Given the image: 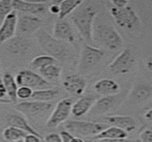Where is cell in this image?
<instances>
[{
	"label": "cell",
	"mask_w": 152,
	"mask_h": 142,
	"mask_svg": "<svg viewBox=\"0 0 152 142\" xmlns=\"http://www.w3.org/2000/svg\"><path fill=\"white\" fill-rule=\"evenodd\" d=\"M121 101V96L119 93L110 95V96H103L101 99H98L94 101L91 110L93 115L94 116H101L106 114L112 109H114Z\"/></svg>",
	"instance_id": "cell-11"
},
{
	"label": "cell",
	"mask_w": 152,
	"mask_h": 142,
	"mask_svg": "<svg viewBox=\"0 0 152 142\" xmlns=\"http://www.w3.org/2000/svg\"><path fill=\"white\" fill-rule=\"evenodd\" d=\"M17 12L12 10L0 25V44L14 37L17 31Z\"/></svg>",
	"instance_id": "cell-12"
},
{
	"label": "cell",
	"mask_w": 152,
	"mask_h": 142,
	"mask_svg": "<svg viewBox=\"0 0 152 142\" xmlns=\"http://www.w3.org/2000/svg\"><path fill=\"white\" fill-rule=\"evenodd\" d=\"M140 141L142 142H152V131L150 128L144 129L140 133Z\"/></svg>",
	"instance_id": "cell-33"
},
{
	"label": "cell",
	"mask_w": 152,
	"mask_h": 142,
	"mask_svg": "<svg viewBox=\"0 0 152 142\" xmlns=\"http://www.w3.org/2000/svg\"><path fill=\"white\" fill-rule=\"evenodd\" d=\"M64 89L70 94L82 95L86 89V80L76 74L68 75L62 81Z\"/></svg>",
	"instance_id": "cell-14"
},
{
	"label": "cell",
	"mask_w": 152,
	"mask_h": 142,
	"mask_svg": "<svg viewBox=\"0 0 152 142\" xmlns=\"http://www.w3.org/2000/svg\"><path fill=\"white\" fill-rule=\"evenodd\" d=\"M14 109L28 118L41 119L45 117L46 115L51 114L53 110V104L49 101H39L32 100L31 101L20 102L17 104Z\"/></svg>",
	"instance_id": "cell-6"
},
{
	"label": "cell",
	"mask_w": 152,
	"mask_h": 142,
	"mask_svg": "<svg viewBox=\"0 0 152 142\" xmlns=\"http://www.w3.org/2000/svg\"><path fill=\"white\" fill-rule=\"evenodd\" d=\"M56 60L50 56V55H39V56H37L35 57L32 61H31V67L35 69H40V68H45V66H48L50 64H53V63H55Z\"/></svg>",
	"instance_id": "cell-29"
},
{
	"label": "cell",
	"mask_w": 152,
	"mask_h": 142,
	"mask_svg": "<svg viewBox=\"0 0 152 142\" xmlns=\"http://www.w3.org/2000/svg\"><path fill=\"white\" fill-rule=\"evenodd\" d=\"M109 125L102 123H94V122H86V121H68L65 124V128L67 131L76 136H94L101 133L102 130L107 128Z\"/></svg>",
	"instance_id": "cell-7"
},
{
	"label": "cell",
	"mask_w": 152,
	"mask_h": 142,
	"mask_svg": "<svg viewBox=\"0 0 152 142\" xmlns=\"http://www.w3.org/2000/svg\"><path fill=\"white\" fill-rule=\"evenodd\" d=\"M28 42L24 38H14L9 44V51L13 54L24 53L28 49Z\"/></svg>",
	"instance_id": "cell-28"
},
{
	"label": "cell",
	"mask_w": 152,
	"mask_h": 142,
	"mask_svg": "<svg viewBox=\"0 0 152 142\" xmlns=\"http://www.w3.org/2000/svg\"><path fill=\"white\" fill-rule=\"evenodd\" d=\"M152 96V87L150 84H139L130 92V100L134 103H142L149 100Z\"/></svg>",
	"instance_id": "cell-20"
},
{
	"label": "cell",
	"mask_w": 152,
	"mask_h": 142,
	"mask_svg": "<svg viewBox=\"0 0 152 142\" xmlns=\"http://www.w3.org/2000/svg\"><path fill=\"white\" fill-rule=\"evenodd\" d=\"M8 123L10 125H13V126H16L21 130H23L24 132H26L27 133H32V134H35V135H37V136H40V133L36 131L28 123V121L26 120L25 117H23L21 115H12L8 117L7 119Z\"/></svg>",
	"instance_id": "cell-22"
},
{
	"label": "cell",
	"mask_w": 152,
	"mask_h": 142,
	"mask_svg": "<svg viewBox=\"0 0 152 142\" xmlns=\"http://www.w3.org/2000/svg\"><path fill=\"white\" fill-rule=\"evenodd\" d=\"M43 141L47 142H61V138L60 134L52 133H48L45 138H43Z\"/></svg>",
	"instance_id": "cell-34"
},
{
	"label": "cell",
	"mask_w": 152,
	"mask_h": 142,
	"mask_svg": "<svg viewBox=\"0 0 152 142\" xmlns=\"http://www.w3.org/2000/svg\"><path fill=\"white\" fill-rule=\"evenodd\" d=\"M22 141L25 142H40L44 141H43V138L40 137V136H37V135H35V134H32V133H27L25 135V137L23 138V141Z\"/></svg>",
	"instance_id": "cell-35"
},
{
	"label": "cell",
	"mask_w": 152,
	"mask_h": 142,
	"mask_svg": "<svg viewBox=\"0 0 152 142\" xmlns=\"http://www.w3.org/2000/svg\"><path fill=\"white\" fill-rule=\"evenodd\" d=\"M37 38L41 48L57 60H65L70 54L69 46L66 42L53 37L43 28L37 31Z\"/></svg>",
	"instance_id": "cell-1"
},
{
	"label": "cell",
	"mask_w": 152,
	"mask_h": 142,
	"mask_svg": "<svg viewBox=\"0 0 152 142\" xmlns=\"http://www.w3.org/2000/svg\"><path fill=\"white\" fill-rule=\"evenodd\" d=\"M63 0H52V3L53 4H60Z\"/></svg>",
	"instance_id": "cell-42"
},
{
	"label": "cell",
	"mask_w": 152,
	"mask_h": 142,
	"mask_svg": "<svg viewBox=\"0 0 152 142\" xmlns=\"http://www.w3.org/2000/svg\"><path fill=\"white\" fill-rule=\"evenodd\" d=\"M60 136L61 138V142H84L85 140L79 136L73 135L69 131H61L60 133Z\"/></svg>",
	"instance_id": "cell-32"
},
{
	"label": "cell",
	"mask_w": 152,
	"mask_h": 142,
	"mask_svg": "<svg viewBox=\"0 0 152 142\" xmlns=\"http://www.w3.org/2000/svg\"><path fill=\"white\" fill-rule=\"evenodd\" d=\"M32 92H33V90L30 87L21 85V86H18L17 92H16V96H17V99H19V100H29L31 98Z\"/></svg>",
	"instance_id": "cell-31"
},
{
	"label": "cell",
	"mask_w": 152,
	"mask_h": 142,
	"mask_svg": "<svg viewBox=\"0 0 152 142\" xmlns=\"http://www.w3.org/2000/svg\"><path fill=\"white\" fill-rule=\"evenodd\" d=\"M72 104L73 100L71 98H66L60 100L53 110H52L46 121V126L48 128H55L64 123L71 114Z\"/></svg>",
	"instance_id": "cell-8"
},
{
	"label": "cell",
	"mask_w": 152,
	"mask_h": 142,
	"mask_svg": "<svg viewBox=\"0 0 152 142\" xmlns=\"http://www.w3.org/2000/svg\"><path fill=\"white\" fill-rule=\"evenodd\" d=\"M96 99L92 96H85L80 99H78L76 102H73L71 107V114L75 117H81L91 110L94 101Z\"/></svg>",
	"instance_id": "cell-19"
},
{
	"label": "cell",
	"mask_w": 152,
	"mask_h": 142,
	"mask_svg": "<svg viewBox=\"0 0 152 142\" xmlns=\"http://www.w3.org/2000/svg\"><path fill=\"white\" fill-rule=\"evenodd\" d=\"M49 12L53 14H59L60 12V6L59 4H53L52 5L49 6Z\"/></svg>",
	"instance_id": "cell-38"
},
{
	"label": "cell",
	"mask_w": 152,
	"mask_h": 142,
	"mask_svg": "<svg viewBox=\"0 0 152 142\" xmlns=\"http://www.w3.org/2000/svg\"><path fill=\"white\" fill-rule=\"evenodd\" d=\"M111 3L115 7L122 8L128 5V0H111Z\"/></svg>",
	"instance_id": "cell-37"
},
{
	"label": "cell",
	"mask_w": 152,
	"mask_h": 142,
	"mask_svg": "<svg viewBox=\"0 0 152 142\" xmlns=\"http://www.w3.org/2000/svg\"><path fill=\"white\" fill-rule=\"evenodd\" d=\"M94 91L102 96H110L119 93L120 85L113 79L103 78L98 80L94 85Z\"/></svg>",
	"instance_id": "cell-18"
},
{
	"label": "cell",
	"mask_w": 152,
	"mask_h": 142,
	"mask_svg": "<svg viewBox=\"0 0 152 142\" xmlns=\"http://www.w3.org/2000/svg\"><path fill=\"white\" fill-rule=\"evenodd\" d=\"M39 75L42 76L45 80H57L61 75V68L55 65L54 63L45 66L43 68L38 69Z\"/></svg>",
	"instance_id": "cell-27"
},
{
	"label": "cell",
	"mask_w": 152,
	"mask_h": 142,
	"mask_svg": "<svg viewBox=\"0 0 152 142\" xmlns=\"http://www.w3.org/2000/svg\"><path fill=\"white\" fill-rule=\"evenodd\" d=\"M5 96H7V94H6V91H5L4 85V84H3V80H2V78L0 77V101H2V102H5V103H7V102H11L10 100H4Z\"/></svg>",
	"instance_id": "cell-36"
},
{
	"label": "cell",
	"mask_w": 152,
	"mask_h": 142,
	"mask_svg": "<svg viewBox=\"0 0 152 142\" xmlns=\"http://www.w3.org/2000/svg\"><path fill=\"white\" fill-rule=\"evenodd\" d=\"M92 39L110 51H117L123 45V38L117 29L108 24H98L93 28Z\"/></svg>",
	"instance_id": "cell-2"
},
{
	"label": "cell",
	"mask_w": 152,
	"mask_h": 142,
	"mask_svg": "<svg viewBox=\"0 0 152 142\" xmlns=\"http://www.w3.org/2000/svg\"><path fill=\"white\" fill-rule=\"evenodd\" d=\"M110 14L116 24L125 29L134 31L141 28V20L135 11L129 5L122 8L111 7Z\"/></svg>",
	"instance_id": "cell-4"
},
{
	"label": "cell",
	"mask_w": 152,
	"mask_h": 142,
	"mask_svg": "<svg viewBox=\"0 0 152 142\" xmlns=\"http://www.w3.org/2000/svg\"><path fill=\"white\" fill-rule=\"evenodd\" d=\"M42 23V20L37 15L23 14L20 17H18L17 28L21 34H33L41 28Z\"/></svg>",
	"instance_id": "cell-13"
},
{
	"label": "cell",
	"mask_w": 152,
	"mask_h": 142,
	"mask_svg": "<svg viewBox=\"0 0 152 142\" xmlns=\"http://www.w3.org/2000/svg\"><path fill=\"white\" fill-rule=\"evenodd\" d=\"M26 134V132L13 125H9L3 132V137L7 141H22Z\"/></svg>",
	"instance_id": "cell-26"
},
{
	"label": "cell",
	"mask_w": 152,
	"mask_h": 142,
	"mask_svg": "<svg viewBox=\"0 0 152 142\" xmlns=\"http://www.w3.org/2000/svg\"><path fill=\"white\" fill-rule=\"evenodd\" d=\"M15 81L18 86L25 85L32 90L45 89L50 87V83L39 74L29 69L20 70L15 76Z\"/></svg>",
	"instance_id": "cell-9"
},
{
	"label": "cell",
	"mask_w": 152,
	"mask_h": 142,
	"mask_svg": "<svg viewBox=\"0 0 152 142\" xmlns=\"http://www.w3.org/2000/svg\"><path fill=\"white\" fill-rule=\"evenodd\" d=\"M23 1L33 3V4H45L47 2V0H23Z\"/></svg>",
	"instance_id": "cell-41"
},
{
	"label": "cell",
	"mask_w": 152,
	"mask_h": 142,
	"mask_svg": "<svg viewBox=\"0 0 152 142\" xmlns=\"http://www.w3.org/2000/svg\"><path fill=\"white\" fill-rule=\"evenodd\" d=\"M0 68H1V65H0Z\"/></svg>",
	"instance_id": "cell-43"
},
{
	"label": "cell",
	"mask_w": 152,
	"mask_h": 142,
	"mask_svg": "<svg viewBox=\"0 0 152 142\" xmlns=\"http://www.w3.org/2000/svg\"><path fill=\"white\" fill-rule=\"evenodd\" d=\"M2 80H3V84L4 85L8 98L10 99L11 101L16 102V100H17L16 92H17L18 85L16 84L15 77L10 73H4L3 75Z\"/></svg>",
	"instance_id": "cell-23"
},
{
	"label": "cell",
	"mask_w": 152,
	"mask_h": 142,
	"mask_svg": "<svg viewBox=\"0 0 152 142\" xmlns=\"http://www.w3.org/2000/svg\"><path fill=\"white\" fill-rule=\"evenodd\" d=\"M53 36L71 44L75 42V34L73 28L70 24L64 20L58 19L55 21L53 29Z\"/></svg>",
	"instance_id": "cell-15"
},
{
	"label": "cell",
	"mask_w": 152,
	"mask_h": 142,
	"mask_svg": "<svg viewBox=\"0 0 152 142\" xmlns=\"http://www.w3.org/2000/svg\"><path fill=\"white\" fill-rule=\"evenodd\" d=\"M58 94L59 92L58 90L55 89H50V88L39 89V90L33 91L30 100H39V101H50L54 100Z\"/></svg>",
	"instance_id": "cell-25"
},
{
	"label": "cell",
	"mask_w": 152,
	"mask_h": 142,
	"mask_svg": "<svg viewBox=\"0 0 152 142\" xmlns=\"http://www.w3.org/2000/svg\"><path fill=\"white\" fill-rule=\"evenodd\" d=\"M12 10V0H0V25Z\"/></svg>",
	"instance_id": "cell-30"
},
{
	"label": "cell",
	"mask_w": 152,
	"mask_h": 142,
	"mask_svg": "<svg viewBox=\"0 0 152 142\" xmlns=\"http://www.w3.org/2000/svg\"><path fill=\"white\" fill-rule=\"evenodd\" d=\"M146 68H147V69L151 72L152 69V60H151V57H149L148 58V60H147V61H146Z\"/></svg>",
	"instance_id": "cell-40"
},
{
	"label": "cell",
	"mask_w": 152,
	"mask_h": 142,
	"mask_svg": "<svg viewBox=\"0 0 152 142\" xmlns=\"http://www.w3.org/2000/svg\"><path fill=\"white\" fill-rule=\"evenodd\" d=\"M84 0H63L60 4V12L58 14V19L64 20L69 14L77 9Z\"/></svg>",
	"instance_id": "cell-24"
},
{
	"label": "cell",
	"mask_w": 152,
	"mask_h": 142,
	"mask_svg": "<svg viewBox=\"0 0 152 142\" xmlns=\"http://www.w3.org/2000/svg\"><path fill=\"white\" fill-rule=\"evenodd\" d=\"M144 118L148 121V122H151L152 121V109H149L147 110V112H145L144 114Z\"/></svg>",
	"instance_id": "cell-39"
},
{
	"label": "cell",
	"mask_w": 152,
	"mask_h": 142,
	"mask_svg": "<svg viewBox=\"0 0 152 142\" xmlns=\"http://www.w3.org/2000/svg\"><path fill=\"white\" fill-rule=\"evenodd\" d=\"M104 52L102 49L92 45H85L80 53V60L77 70L82 75H86L94 70L96 66L102 60Z\"/></svg>",
	"instance_id": "cell-5"
},
{
	"label": "cell",
	"mask_w": 152,
	"mask_h": 142,
	"mask_svg": "<svg viewBox=\"0 0 152 142\" xmlns=\"http://www.w3.org/2000/svg\"><path fill=\"white\" fill-rule=\"evenodd\" d=\"M76 12L72 14L71 20L77 28L78 32L84 39L91 41L94 21L97 14V10L92 5H87L80 9H76Z\"/></svg>",
	"instance_id": "cell-3"
},
{
	"label": "cell",
	"mask_w": 152,
	"mask_h": 142,
	"mask_svg": "<svg viewBox=\"0 0 152 142\" xmlns=\"http://www.w3.org/2000/svg\"><path fill=\"white\" fill-rule=\"evenodd\" d=\"M135 64V59L129 49L123 50L110 64V70L115 75L129 73Z\"/></svg>",
	"instance_id": "cell-10"
},
{
	"label": "cell",
	"mask_w": 152,
	"mask_h": 142,
	"mask_svg": "<svg viewBox=\"0 0 152 142\" xmlns=\"http://www.w3.org/2000/svg\"><path fill=\"white\" fill-rule=\"evenodd\" d=\"M128 136V133L117 126H108L101 133L94 136V141H122Z\"/></svg>",
	"instance_id": "cell-17"
},
{
	"label": "cell",
	"mask_w": 152,
	"mask_h": 142,
	"mask_svg": "<svg viewBox=\"0 0 152 142\" xmlns=\"http://www.w3.org/2000/svg\"><path fill=\"white\" fill-rule=\"evenodd\" d=\"M102 119L107 125L121 128L126 133L134 131L137 126L135 120L128 116H107Z\"/></svg>",
	"instance_id": "cell-16"
},
{
	"label": "cell",
	"mask_w": 152,
	"mask_h": 142,
	"mask_svg": "<svg viewBox=\"0 0 152 142\" xmlns=\"http://www.w3.org/2000/svg\"><path fill=\"white\" fill-rule=\"evenodd\" d=\"M12 9L16 12L37 15L45 10V4H33L23 0H12Z\"/></svg>",
	"instance_id": "cell-21"
}]
</instances>
